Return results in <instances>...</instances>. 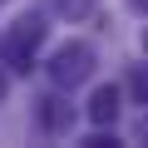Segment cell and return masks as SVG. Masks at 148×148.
Masks as SVG:
<instances>
[{"mask_svg": "<svg viewBox=\"0 0 148 148\" xmlns=\"http://www.w3.org/2000/svg\"><path fill=\"white\" fill-rule=\"evenodd\" d=\"M84 114H89V123H94V128H114V119L123 114V89H119V84H99V89L89 94Z\"/></svg>", "mask_w": 148, "mask_h": 148, "instance_id": "3957f363", "label": "cell"}, {"mask_svg": "<svg viewBox=\"0 0 148 148\" xmlns=\"http://www.w3.org/2000/svg\"><path fill=\"white\" fill-rule=\"evenodd\" d=\"M143 49H148V30H143Z\"/></svg>", "mask_w": 148, "mask_h": 148, "instance_id": "8fae6325", "label": "cell"}, {"mask_svg": "<svg viewBox=\"0 0 148 148\" xmlns=\"http://www.w3.org/2000/svg\"><path fill=\"white\" fill-rule=\"evenodd\" d=\"M138 143H148V114L138 119Z\"/></svg>", "mask_w": 148, "mask_h": 148, "instance_id": "30bf717a", "label": "cell"}, {"mask_svg": "<svg viewBox=\"0 0 148 148\" xmlns=\"http://www.w3.org/2000/svg\"><path fill=\"white\" fill-rule=\"evenodd\" d=\"M123 5H128L133 15H148V0H123Z\"/></svg>", "mask_w": 148, "mask_h": 148, "instance_id": "9c48e42d", "label": "cell"}, {"mask_svg": "<svg viewBox=\"0 0 148 148\" xmlns=\"http://www.w3.org/2000/svg\"><path fill=\"white\" fill-rule=\"evenodd\" d=\"M5 99H10V69L0 64V104H5Z\"/></svg>", "mask_w": 148, "mask_h": 148, "instance_id": "ba28073f", "label": "cell"}, {"mask_svg": "<svg viewBox=\"0 0 148 148\" xmlns=\"http://www.w3.org/2000/svg\"><path fill=\"white\" fill-rule=\"evenodd\" d=\"M119 138H114V128H94L89 138H84V148H114Z\"/></svg>", "mask_w": 148, "mask_h": 148, "instance_id": "52a82bcc", "label": "cell"}, {"mask_svg": "<svg viewBox=\"0 0 148 148\" xmlns=\"http://www.w3.org/2000/svg\"><path fill=\"white\" fill-rule=\"evenodd\" d=\"M49 79L59 84V89H74V84H84L89 74H94V45L89 40H64L54 54H49Z\"/></svg>", "mask_w": 148, "mask_h": 148, "instance_id": "7a4b0ae2", "label": "cell"}, {"mask_svg": "<svg viewBox=\"0 0 148 148\" xmlns=\"http://www.w3.org/2000/svg\"><path fill=\"white\" fill-rule=\"evenodd\" d=\"M99 10V0H54V15H64V20H89Z\"/></svg>", "mask_w": 148, "mask_h": 148, "instance_id": "5b68a950", "label": "cell"}, {"mask_svg": "<svg viewBox=\"0 0 148 148\" xmlns=\"http://www.w3.org/2000/svg\"><path fill=\"white\" fill-rule=\"evenodd\" d=\"M128 94H133V104H148V64L128 69Z\"/></svg>", "mask_w": 148, "mask_h": 148, "instance_id": "8992f818", "label": "cell"}, {"mask_svg": "<svg viewBox=\"0 0 148 148\" xmlns=\"http://www.w3.org/2000/svg\"><path fill=\"white\" fill-rule=\"evenodd\" d=\"M40 128H45V133H69V128H74V109H69L64 94L40 99Z\"/></svg>", "mask_w": 148, "mask_h": 148, "instance_id": "277c9868", "label": "cell"}, {"mask_svg": "<svg viewBox=\"0 0 148 148\" xmlns=\"http://www.w3.org/2000/svg\"><path fill=\"white\" fill-rule=\"evenodd\" d=\"M45 35H49V20H45L40 10L20 15V20L5 30V40H0V64H5L10 74H30V69H35V49L45 45Z\"/></svg>", "mask_w": 148, "mask_h": 148, "instance_id": "6da1fadb", "label": "cell"}]
</instances>
